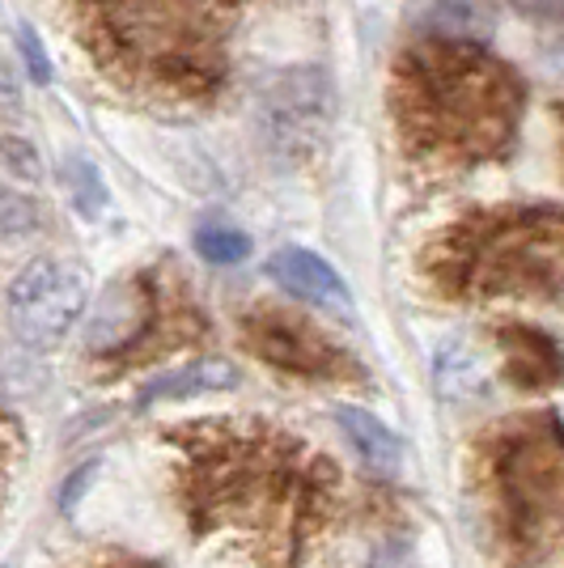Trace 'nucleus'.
Returning a JSON list of instances; mask_svg holds the SVG:
<instances>
[{
  "label": "nucleus",
  "instance_id": "1",
  "mask_svg": "<svg viewBox=\"0 0 564 568\" xmlns=\"http://www.w3.org/2000/svg\"><path fill=\"white\" fill-rule=\"evenodd\" d=\"M407 111L421 119L424 136L454 144H493L505 132L514 85L501 64L467 48H433L412 64Z\"/></svg>",
  "mask_w": 564,
  "mask_h": 568
},
{
  "label": "nucleus",
  "instance_id": "2",
  "mask_svg": "<svg viewBox=\"0 0 564 568\" xmlns=\"http://www.w3.org/2000/svg\"><path fill=\"white\" fill-rule=\"evenodd\" d=\"M501 493L522 544H543L564 526V446L556 437H522L501 463Z\"/></svg>",
  "mask_w": 564,
  "mask_h": 568
},
{
  "label": "nucleus",
  "instance_id": "3",
  "mask_svg": "<svg viewBox=\"0 0 564 568\" xmlns=\"http://www.w3.org/2000/svg\"><path fill=\"white\" fill-rule=\"evenodd\" d=\"M475 276L489 288H561L564 284V221L522 216L496 230L475 251Z\"/></svg>",
  "mask_w": 564,
  "mask_h": 568
},
{
  "label": "nucleus",
  "instance_id": "4",
  "mask_svg": "<svg viewBox=\"0 0 564 568\" xmlns=\"http://www.w3.org/2000/svg\"><path fill=\"white\" fill-rule=\"evenodd\" d=\"M85 310L81 276L56 260H30L9 284V327L26 348H56Z\"/></svg>",
  "mask_w": 564,
  "mask_h": 568
},
{
  "label": "nucleus",
  "instance_id": "5",
  "mask_svg": "<svg viewBox=\"0 0 564 568\" xmlns=\"http://www.w3.org/2000/svg\"><path fill=\"white\" fill-rule=\"evenodd\" d=\"M268 276L281 284L289 297L310 302V306L335 310V314H349V306H353V293H349L344 276L323 255L306 251V246H281V251H272Z\"/></svg>",
  "mask_w": 564,
  "mask_h": 568
},
{
  "label": "nucleus",
  "instance_id": "6",
  "mask_svg": "<svg viewBox=\"0 0 564 568\" xmlns=\"http://www.w3.org/2000/svg\"><path fill=\"white\" fill-rule=\"evenodd\" d=\"M328 115V85L319 72H281L268 90V123L276 132V141H314V132L323 128Z\"/></svg>",
  "mask_w": 564,
  "mask_h": 568
},
{
  "label": "nucleus",
  "instance_id": "7",
  "mask_svg": "<svg viewBox=\"0 0 564 568\" xmlns=\"http://www.w3.org/2000/svg\"><path fill=\"white\" fill-rule=\"evenodd\" d=\"M149 314H153V302H149V293H144L141 281L111 284V288L98 297V306L90 310L85 348H90V353H119V348H128L132 339L144 335Z\"/></svg>",
  "mask_w": 564,
  "mask_h": 568
},
{
  "label": "nucleus",
  "instance_id": "8",
  "mask_svg": "<svg viewBox=\"0 0 564 568\" xmlns=\"http://www.w3.org/2000/svg\"><path fill=\"white\" fill-rule=\"evenodd\" d=\"M433 382H437V395L454 407H467L480 403L493 386V374L484 365V356L471 348L467 339H442L437 353H433Z\"/></svg>",
  "mask_w": 564,
  "mask_h": 568
},
{
  "label": "nucleus",
  "instance_id": "9",
  "mask_svg": "<svg viewBox=\"0 0 564 568\" xmlns=\"http://www.w3.org/2000/svg\"><path fill=\"white\" fill-rule=\"evenodd\" d=\"M251 348H255L268 365L293 369V374H323L331 361V353L314 335L302 332V327H293V323H276V318L251 327Z\"/></svg>",
  "mask_w": 564,
  "mask_h": 568
},
{
  "label": "nucleus",
  "instance_id": "10",
  "mask_svg": "<svg viewBox=\"0 0 564 568\" xmlns=\"http://www.w3.org/2000/svg\"><path fill=\"white\" fill-rule=\"evenodd\" d=\"M238 386V369L221 356H200L183 369H170L162 378H153L144 386L141 407H153V403H183L195 399V395H216V390H234Z\"/></svg>",
  "mask_w": 564,
  "mask_h": 568
},
{
  "label": "nucleus",
  "instance_id": "11",
  "mask_svg": "<svg viewBox=\"0 0 564 568\" xmlns=\"http://www.w3.org/2000/svg\"><path fill=\"white\" fill-rule=\"evenodd\" d=\"M335 425L344 428V437L353 442V450L361 454V463L374 475H395L403 467L400 433H391L370 407H340L335 412Z\"/></svg>",
  "mask_w": 564,
  "mask_h": 568
},
{
  "label": "nucleus",
  "instance_id": "12",
  "mask_svg": "<svg viewBox=\"0 0 564 568\" xmlns=\"http://www.w3.org/2000/svg\"><path fill=\"white\" fill-rule=\"evenodd\" d=\"M424 26L446 43H467L493 30V13L484 0H424Z\"/></svg>",
  "mask_w": 564,
  "mask_h": 568
},
{
  "label": "nucleus",
  "instance_id": "13",
  "mask_svg": "<svg viewBox=\"0 0 564 568\" xmlns=\"http://www.w3.org/2000/svg\"><path fill=\"white\" fill-rule=\"evenodd\" d=\"M195 251L212 267H234V263L251 260V237L234 225H200L195 230Z\"/></svg>",
  "mask_w": 564,
  "mask_h": 568
},
{
  "label": "nucleus",
  "instance_id": "14",
  "mask_svg": "<svg viewBox=\"0 0 564 568\" xmlns=\"http://www.w3.org/2000/svg\"><path fill=\"white\" fill-rule=\"evenodd\" d=\"M69 191L72 200H77V209L85 216H98L102 213V204H107V187H102V179H98V170L90 162H81V158H72L69 162Z\"/></svg>",
  "mask_w": 564,
  "mask_h": 568
},
{
  "label": "nucleus",
  "instance_id": "15",
  "mask_svg": "<svg viewBox=\"0 0 564 568\" xmlns=\"http://www.w3.org/2000/svg\"><path fill=\"white\" fill-rule=\"evenodd\" d=\"M18 48H22V64H26V72H30V81H34V85H48L51 60H48V51H43V43H39V34H34L30 26L18 30Z\"/></svg>",
  "mask_w": 564,
  "mask_h": 568
},
{
  "label": "nucleus",
  "instance_id": "16",
  "mask_svg": "<svg viewBox=\"0 0 564 568\" xmlns=\"http://www.w3.org/2000/svg\"><path fill=\"white\" fill-rule=\"evenodd\" d=\"M94 475H98V463H81V467L64 479V488H60V509H64V514H72V509L81 505V497H85L90 484H94Z\"/></svg>",
  "mask_w": 564,
  "mask_h": 568
},
{
  "label": "nucleus",
  "instance_id": "17",
  "mask_svg": "<svg viewBox=\"0 0 564 568\" xmlns=\"http://www.w3.org/2000/svg\"><path fill=\"white\" fill-rule=\"evenodd\" d=\"M13 450H18V433L0 416V493H4V479H9V467H13Z\"/></svg>",
  "mask_w": 564,
  "mask_h": 568
},
{
  "label": "nucleus",
  "instance_id": "18",
  "mask_svg": "<svg viewBox=\"0 0 564 568\" xmlns=\"http://www.w3.org/2000/svg\"><path fill=\"white\" fill-rule=\"evenodd\" d=\"M370 568H416V565H412V556H407V547L403 544H382L374 551Z\"/></svg>",
  "mask_w": 564,
  "mask_h": 568
},
{
  "label": "nucleus",
  "instance_id": "19",
  "mask_svg": "<svg viewBox=\"0 0 564 568\" xmlns=\"http://www.w3.org/2000/svg\"><path fill=\"white\" fill-rule=\"evenodd\" d=\"M517 9L540 22H564V0H517Z\"/></svg>",
  "mask_w": 564,
  "mask_h": 568
},
{
  "label": "nucleus",
  "instance_id": "20",
  "mask_svg": "<svg viewBox=\"0 0 564 568\" xmlns=\"http://www.w3.org/2000/svg\"><path fill=\"white\" fill-rule=\"evenodd\" d=\"M0 102H18V77L0 60Z\"/></svg>",
  "mask_w": 564,
  "mask_h": 568
},
{
  "label": "nucleus",
  "instance_id": "21",
  "mask_svg": "<svg viewBox=\"0 0 564 568\" xmlns=\"http://www.w3.org/2000/svg\"><path fill=\"white\" fill-rule=\"evenodd\" d=\"M547 69L556 72V77H564V39L552 43V51H547Z\"/></svg>",
  "mask_w": 564,
  "mask_h": 568
}]
</instances>
